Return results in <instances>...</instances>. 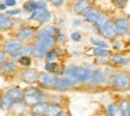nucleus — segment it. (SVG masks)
<instances>
[{"mask_svg": "<svg viewBox=\"0 0 130 116\" xmlns=\"http://www.w3.org/2000/svg\"><path fill=\"white\" fill-rule=\"evenodd\" d=\"M66 74H70V76L76 77L80 82H87V81H91V77H92V73L90 71V69L87 67H69L66 70Z\"/></svg>", "mask_w": 130, "mask_h": 116, "instance_id": "nucleus-1", "label": "nucleus"}, {"mask_svg": "<svg viewBox=\"0 0 130 116\" xmlns=\"http://www.w3.org/2000/svg\"><path fill=\"white\" fill-rule=\"evenodd\" d=\"M112 85L118 90H127L130 88V74L127 73H116L112 77Z\"/></svg>", "mask_w": 130, "mask_h": 116, "instance_id": "nucleus-2", "label": "nucleus"}, {"mask_svg": "<svg viewBox=\"0 0 130 116\" xmlns=\"http://www.w3.org/2000/svg\"><path fill=\"white\" fill-rule=\"evenodd\" d=\"M24 101H25L27 105H37L42 101V92L37 88H29L28 91H25L24 94Z\"/></svg>", "mask_w": 130, "mask_h": 116, "instance_id": "nucleus-3", "label": "nucleus"}, {"mask_svg": "<svg viewBox=\"0 0 130 116\" xmlns=\"http://www.w3.org/2000/svg\"><path fill=\"white\" fill-rule=\"evenodd\" d=\"M38 81L42 87L45 88H56V82H57V78L52 74H48V73H41L39 77H38Z\"/></svg>", "mask_w": 130, "mask_h": 116, "instance_id": "nucleus-4", "label": "nucleus"}, {"mask_svg": "<svg viewBox=\"0 0 130 116\" xmlns=\"http://www.w3.org/2000/svg\"><path fill=\"white\" fill-rule=\"evenodd\" d=\"M29 20H38L41 23H48L51 20V13L46 9H37L35 11H32Z\"/></svg>", "mask_w": 130, "mask_h": 116, "instance_id": "nucleus-5", "label": "nucleus"}, {"mask_svg": "<svg viewBox=\"0 0 130 116\" xmlns=\"http://www.w3.org/2000/svg\"><path fill=\"white\" fill-rule=\"evenodd\" d=\"M101 34L104 35L106 39H113V38L116 37V35L119 34L118 32V28H116V24H113V23H108L106 25L102 28V31H101Z\"/></svg>", "mask_w": 130, "mask_h": 116, "instance_id": "nucleus-6", "label": "nucleus"}, {"mask_svg": "<svg viewBox=\"0 0 130 116\" xmlns=\"http://www.w3.org/2000/svg\"><path fill=\"white\" fill-rule=\"evenodd\" d=\"M23 48L24 46L20 41H9V42L4 45V52H6V53H10V55H14V53H17V52H20Z\"/></svg>", "mask_w": 130, "mask_h": 116, "instance_id": "nucleus-7", "label": "nucleus"}, {"mask_svg": "<svg viewBox=\"0 0 130 116\" xmlns=\"http://www.w3.org/2000/svg\"><path fill=\"white\" fill-rule=\"evenodd\" d=\"M115 24H116V28H118V32L120 35L126 34V32L130 29V21L127 20V18H119Z\"/></svg>", "mask_w": 130, "mask_h": 116, "instance_id": "nucleus-8", "label": "nucleus"}, {"mask_svg": "<svg viewBox=\"0 0 130 116\" xmlns=\"http://www.w3.org/2000/svg\"><path fill=\"white\" fill-rule=\"evenodd\" d=\"M6 95L9 96L13 102H18V101H21V99H24V94L21 92V90H20V88H17V87H15V88H10V90L7 91Z\"/></svg>", "mask_w": 130, "mask_h": 116, "instance_id": "nucleus-9", "label": "nucleus"}, {"mask_svg": "<svg viewBox=\"0 0 130 116\" xmlns=\"http://www.w3.org/2000/svg\"><path fill=\"white\" fill-rule=\"evenodd\" d=\"M108 20H109V18H108L106 14H99L98 18H96V21L94 23V28H95V31L96 32H101L102 28H104V27L109 23Z\"/></svg>", "mask_w": 130, "mask_h": 116, "instance_id": "nucleus-10", "label": "nucleus"}, {"mask_svg": "<svg viewBox=\"0 0 130 116\" xmlns=\"http://www.w3.org/2000/svg\"><path fill=\"white\" fill-rule=\"evenodd\" d=\"M88 9H90V0H78L74 4V11L77 14H84Z\"/></svg>", "mask_w": 130, "mask_h": 116, "instance_id": "nucleus-11", "label": "nucleus"}, {"mask_svg": "<svg viewBox=\"0 0 130 116\" xmlns=\"http://www.w3.org/2000/svg\"><path fill=\"white\" fill-rule=\"evenodd\" d=\"M38 77H39V74L37 73V70H34V69H29V70H25L23 73V78H24V81L25 82H34V81H37L38 80Z\"/></svg>", "mask_w": 130, "mask_h": 116, "instance_id": "nucleus-12", "label": "nucleus"}, {"mask_svg": "<svg viewBox=\"0 0 130 116\" xmlns=\"http://www.w3.org/2000/svg\"><path fill=\"white\" fill-rule=\"evenodd\" d=\"M62 113V106L59 104H51L46 108L45 116H59Z\"/></svg>", "mask_w": 130, "mask_h": 116, "instance_id": "nucleus-13", "label": "nucleus"}, {"mask_svg": "<svg viewBox=\"0 0 130 116\" xmlns=\"http://www.w3.org/2000/svg\"><path fill=\"white\" fill-rule=\"evenodd\" d=\"M17 37H18V39H24V41H27V39H29V38L34 37V29L29 28V27H23V28H21L20 31H18Z\"/></svg>", "mask_w": 130, "mask_h": 116, "instance_id": "nucleus-14", "label": "nucleus"}, {"mask_svg": "<svg viewBox=\"0 0 130 116\" xmlns=\"http://www.w3.org/2000/svg\"><path fill=\"white\" fill-rule=\"evenodd\" d=\"M46 108H48V104H43V102H39V104L34 105L32 106V115L34 116H45Z\"/></svg>", "mask_w": 130, "mask_h": 116, "instance_id": "nucleus-15", "label": "nucleus"}, {"mask_svg": "<svg viewBox=\"0 0 130 116\" xmlns=\"http://www.w3.org/2000/svg\"><path fill=\"white\" fill-rule=\"evenodd\" d=\"M98 15H99V13L96 11V10H94V9H88L87 11L84 13V18H85V21H87V23H92V24L96 21Z\"/></svg>", "mask_w": 130, "mask_h": 116, "instance_id": "nucleus-16", "label": "nucleus"}, {"mask_svg": "<svg viewBox=\"0 0 130 116\" xmlns=\"http://www.w3.org/2000/svg\"><path fill=\"white\" fill-rule=\"evenodd\" d=\"M106 110H108V115H109V116H123V115H122L120 108H119V105L109 104L106 106Z\"/></svg>", "mask_w": 130, "mask_h": 116, "instance_id": "nucleus-17", "label": "nucleus"}, {"mask_svg": "<svg viewBox=\"0 0 130 116\" xmlns=\"http://www.w3.org/2000/svg\"><path fill=\"white\" fill-rule=\"evenodd\" d=\"M104 81H105L104 73H102V71H99V70L94 71L92 77H91V82H92V84H101V82H104Z\"/></svg>", "mask_w": 130, "mask_h": 116, "instance_id": "nucleus-18", "label": "nucleus"}, {"mask_svg": "<svg viewBox=\"0 0 130 116\" xmlns=\"http://www.w3.org/2000/svg\"><path fill=\"white\" fill-rule=\"evenodd\" d=\"M11 25H13V21L10 20L9 15L2 14V17H0V28H2V29L4 31V29H9Z\"/></svg>", "mask_w": 130, "mask_h": 116, "instance_id": "nucleus-19", "label": "nucleus"}, {"mask_svg": "<svg viewBox=\"0 0 130 116\" xmlns=\"http://www.w3.org/2000/svg\"><path fill=\"white\" fill-rule=\"evenodd\" d=\"M119 108H120L123 116H130V102L129 101H120L119 102Z\"/></svg>", "mask_w": 130, "mask_h": 116, "instance_id": "nucleus-20", "label": "nucleus"}, {"mask_svg": "<svg viewBox=\"0 0 130 116\" xmlns=\"http://www.w3.org/2000/svg\"><path fill=\"white\" fill-rule=\"evenodd\" d=\"M70 88V84L67 82L66 78H57V82H56V90L59 91H67Z\"/></svg>", "mask_w": 130, "mask_h": 116, "instance_id": "nucleus-21", "label": "nucleus"}, {"mask_svg": "<svg viewBox=\"0 0 130 116\" xmlns=\"http://www.w3.org/2000/svg\"><path fill=\"white\" fill-rule=\"evenodd\" d=\"M13 105V101L9 98L7 95H4L3 98H2V104H0V106H2V110H9L10 108H11Z\"/></svg>", "mask_w": 130, "mask_h": 116, "instance_id": "nucleus-22", "label": "nucleus"}, {"mask_svg": "<svg viewBox=\"0 0 130 116\" xmlns=\"http://www.w3.org/2000/svg\"><path fill=\"white\" fill-rule=\"evenodd\" d=\"M110 62H112L113 64H119V66H127L129 64V60H126L122 56H112L110 57Z\"/></svg>", "mask_w": 130, "mask_h": 116, "instance_id": "nucleus-23", "label": "nucleus"}, {"mask_svg": "<svg viewBox=\"0 0 130 116\" xmlns=\"http://www.w3.org/2000/svg\"><path fill=\"white\" fill-rule=\"evenodd\" d=\"M46 70L48 71H51V73H53V74H60L62 73V69L59 67V64H56V63H48V64H46Z\"/></svg>", "mask_w": 130, "mask_h": 116, "instance_id": "nucleus-24", "label": "nucleus"}, {"mask_svg": "<svg viewBox=\"0 0 130 116\" xmlns=\"http://www.w3.org/2000/svg\"><path fill=\"white\" fill-rule=\"evenodd\" d=\"M25 11H35V10L38 9V4H37V2H32V0H28L25 4H24V7H23Z\"/></svg>", "mask_w": 130, "mask_h": 116, "instance_id": "nucleus-25", "label": "nucleus"}, {"mask_svg": "<svg viewBox=\"0 0 130 116\" xmlns=\"http://www.w3.org/2000/svg\"><path fill=\"white\" fill-rule=\"evenodd\" d=\"M15 69H17V66L14 63H4V64H2V71L3 73H13V71H15Z\"/></svg>", "mask_w": 130, "mask_h": 116, "instance_id": "nucleus-26", "label": "nucleus"}, {"mask_svg": "<svg viewBox=\"0 0 130 116\" xmlns=\"http://www.w3.org/2000/svg\"><path fill=\"white\" fill-rule=\"evenodd\" d=\"M57 55H59V51H49L48 55L45 56L46 60H48V63L55 62V60H56V57H57Z\"/></svg>", "mask_w": 130, "mask_h": 116, "instance_id": "nucleus-27", "label": "nucleus"}, {"mask_svg": "<svg viewBox=\"0 0 130 116\" xmlns=\"http://www.w3.org/2000/svg\"><path fill=\"white\" fill-rule=\"evenodd\" d=\"M94 53H95L96 56L104 57V56H108V53H109V52L106 51V48H98V46H96L95 51H94Z\"/></svg>", "mask_w": 130, "mask_h": 116, "instance_id": "nucleus-28", "label": "nucleus"}, {"mask_svg": "<svg viewBox=\"0 0 130 116\" xmlns=\"http://www.w3.org/2000/svg\"><path fill=\"white\" fill-rule=\"evenodd\" d=\"M18 63H20L21 66H24V67H28V66L31 64V59H29V56H23L18 60Z\"/></svg>", "mask_w": 130, "mask_h": 116, "instance_id": "nucleus-29", "label": "nucleus"}, {"mask_svg": "<svg viewBox=\"0 0 130 116\" xmlns=\"http://www.w3.org/2000/svg\"><path fill=\"white\" fill-rule=\"evenodd\" d=\"M91 42L94 43L95 46H98V48H106L108 46V43H105V42H102V41H96V39H91Z\"/></svg>", "mask_w": 130, "mask_h": 116, "instance_id": "nucleus-30", "label": "nucleus"}, {"mask_svg": "<svg viewBox=\"0 0 130 116\" xmlns=\"http://www.w3.org/2000/svg\"><path fill=\"white\" fill-rule=\"evenodd\" d=\"M64 41H66L64 35H62V34L59 32V34H57V37H56V42H59V43H64Z\"/></svg>", "mask_w": 130, "mask_h": 116, "instance_id": "nucleus-31", "label": "nucleus"}, {"mask_svg": "<svg viewBox=\"0 0 130 116\" xmlns=\"http://www.w3.org/2000/svg\"><path fill=\"white\" fill-rule=\"evenodd\" d=\"M71 39L73 41H80L81 39V34H78V32H73V34H71Z\"/></svg>", "mask_w": 130, "mask_h": 116, "instance_id": "nucleus-32", "label": "nucleus"}, {"mask_svg": "<svg viewBox=\"0 0 130 116\" xmlns=\"http://www.w3.org/2000/svg\"><path fill=\"white\" fill-rule=\"evenodd\" d=\"M115 4L119 7H124V4H126V0H115Z\"/></svg>", "mask_w": 130, "mask_h": 116, "instance_id": "nucleus-33", "label": "nucleus"}, {"mask_svg": "<svg viewBox=\"0 0 130 116\" xmlns=\"http://www.w3.org/2000/svg\"><path fill=\"white\" fill-rule=\"evenodd\" d=\"M0 60H2V64L6 63V52H2L0 53Z\"/></svg>", "mask_w": 130, "mask_h": 116, "instance_id": "nucleus-34", "label": "nucleus"}, {"mask_svg": "<svg viewBox=\"0 0 130 116\" xmlns=\"http://www.w3.org/2000/svg\"><path fill=\"white\" fill-rule=\"evenodd\" d=\"M15 2L17 0H4V3H6V6H14Z\"/></svg>", "mask_w": 130, "mask_h": 116, "instance_id": "nucleus-35", "label": "nucleus"}, {"mask_svg": "<svg viewBox=\"0 0 130 116\" xmlns=\"http://www.w3.org/2000/svg\"><path fill=\"white\" fill-rule=\"evenodd\" d=\"M52 4H55V6H60V4H63V2L64 0H51Z\"/></svg>", "mask_w": 130, "mask_h": 116, "instance_id": "nucleus-36", "label": "nucleus"}, {"mask_svg": "<svg viewBox=\"0 0 130 116\" xmlns=\"http://www.w3.org/2000/svg\"><path fill=\"white\" fill-rule=\"evenodd\" d=\"M20 10H11V11H7V15H14V14H18Z\"/></svg>", "mask_w": 130, "mask_h": 116, "instance_id": "nucleus-37", "label": "nucleus"}, {"mask_svg": "<svg viewBox=\"0 0 130 116\" xmlns=\"http://www.w3.org/2000/svg\"><path fill=\"white\" fill-rule=\"evenodd\" d=\"M6 3H2V6H0V10H2V11H4V10H6Z\"/></svg>", "mask_w": 130, "mask_h": 116, "instance_id": "nucleus-38", "label": "nucleus"}, {"mask_svg": "<svg viewBox=\"0 0 130 116\" xmlns=\"http://www.w3.org/2000/svg\"><path fill=\"white\" fill-rule=\"evenodd\" d=\"M59 116H69V115H67V113H60Z\"/></svg>", "mask_w": 130, "mask_h": 116, "instance_id": "nucleus-39", "label": "nucleus"}, {"mask_svg": "<svg viewBox=\"0 0 130 116\" xmlns=\"http://www.w3.org/2000/svg\"><path fill=\"white\" fill-rule=\"evenodd\" d=\"M99 116H104V115H99Z\"/></svg>", "mask_w": 130, "mask_h": 116, "instance_id": "nucleus-40", "label": "nucleus"}, {"mask_svg": "<svg viewBox=\"0 0 130 116\" xmlns=\"http://www.w3.org/2000/svg\"><path fill=\"white\" fill-rule=\"evenodd\" d=\"M129 35H130V31H129Z\"/></svg>", "mask_w": 130, "mask_h": 116, "instance_id": "nucleus-41", "label": "nucleus"}]
</instances>
